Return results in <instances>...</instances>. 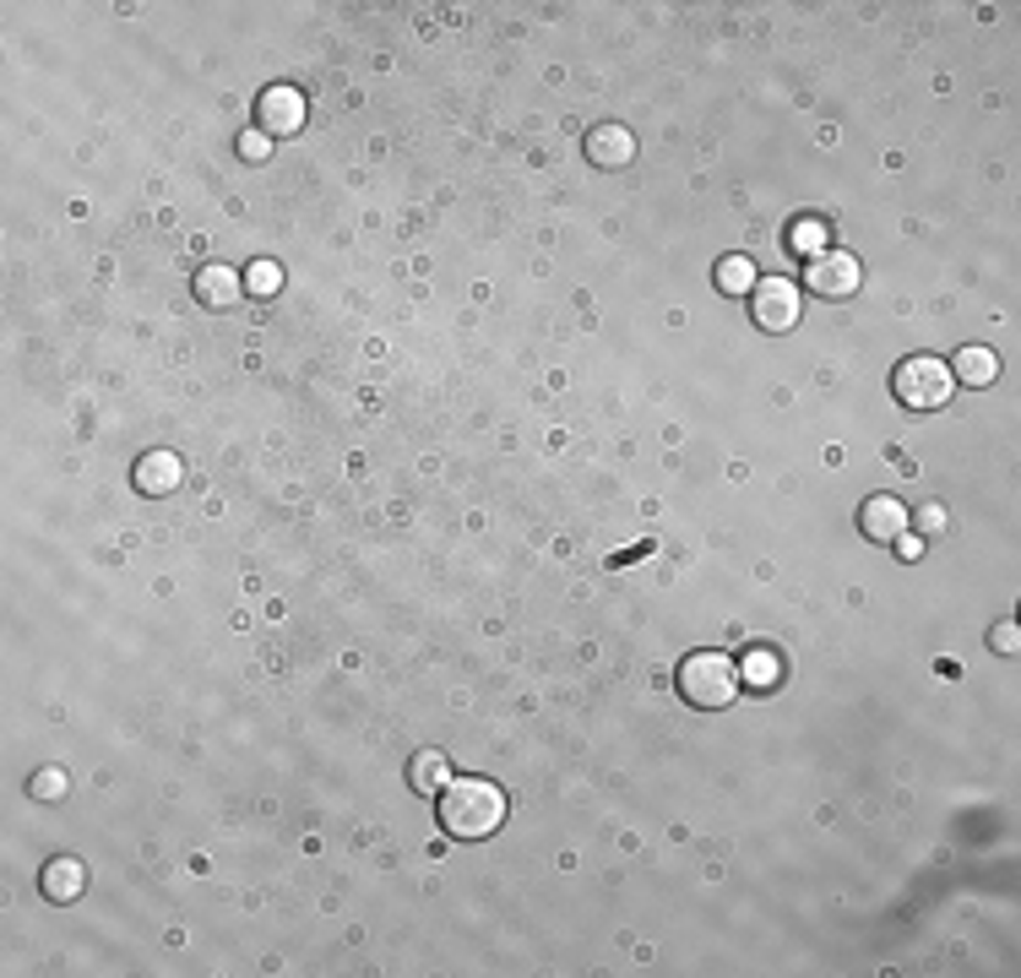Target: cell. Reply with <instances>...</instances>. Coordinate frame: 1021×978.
I'll list each match as a JSON object with an SVG mask.
<instances>
[{
  "instance_id": "3957f363",
  "label": "cell",
  "mask_w": 1021,
  "mask_h": 978,
  "mask_svg": "<svg viewBox=\"0 0 1021 978\" xmlns=\"http://www.w3.org/2000/svg\"><path fill=\"white\" fill-rule=\"evenodd\" d=\"M892 391H896V402H907L918 413L946 408V397H951V365L935 359V354H913V359H902V370L892 376Z\"/></svg>"
},
{
  "instance_id": "ba28073f",
  "label": "cell",
  "mask_w": 1021,
  "mask_h": 978,
  "mask_svg": "<svg viewBox=\"0 0 1021 978\" xmlns=\"http://www.w3.org/2000/svg\"><path fill=\"white\" fill-rule=\"evenodd\" d=\"M175 484H180V456L152 452V456L136 462V490H141V495H169Z\"/></svg>"
},
{
  "instance_id": "6da1fadb",
  "label": "cell",
  "mask_w": 1021,
  "mask_h": 978,
  "mask_svg": "<svg viewBox=\"0 0 1021 978\" xmlns=\"http://www.w3.org/2000/svg\"><path fill=\"white\" fill-rule=\"evenodd\" d=\"M506 821V793L490 778H456L441 788V827L462 843H478V838H495Z\"/></svg>"
},
{
  "instance_id": "8fae6325",
  "label": "cell",
  "mask_w": 1021,
  "mask_h": 978,
  "mask_svg": "<svg viewBox=\"0 0 1021 978\" xmlns=\"http://www.w3.org/2000/svg\"><path fill=\"white\" fill-rule=\"evenodd\" d=\"M82 886H87V875H82V864H76V859H55V864L44 870V892H50L55 903L82 897Z\"/></svg>"
},
{
  "instance_id": "9c48e42d",
  "label": "cell",
  "mask_w": 1021,
  "mask_h": 978,
  "mask_svg": "<svg viewBox=\"0 0 1021 978\" xmlns=\"http://www.w3.org/2000/svg\"><path fill=\"white\" fill-rule=\"evenodd\" d=\"M587 153H592V164H609V169H620V164H631V158H636L631 130H620V126H598L592 136H587Z\"/></svg>"
},
{
  "instance_id": "52a82bcc",
  "label": "cell",
  "mask_w": 1021,
  "mask_h": 978,
  "mask_svg": "<svg viewBox=\"0 0 1021 978\" xmlns=\"http://www.w3.org/2000/svg\"><path fill=\"white\" fill-rule=\"evenodd\" d=\"M299 120H305V98H299L294 87H272V93H261V126L266 130L288 136V130H299Z\"/></svg>"
},
{
  "instance_id": "277c9868",
  "label": "cell",
  "mask_w": 1021,
  "mask_h": 978,
  "mask_svg": "<svg viewBox=\"0 0 1021 978\" xmlns=\"http://www.w3.org/2000/svg\"><path fill=\"white\" fill-rule=\"evenodd\" d=\"M810 288L821 294V299H848L853 288H859V261L848 256V251H821V256H810Z\"/></svg>"
},
{
  "instance_id": "5bb4252c",
  "label": "cell",
  "mask_w": 1021,
  "mask_h": 978,
  "mask_svg": "<svg viewBox=\"0 0 1021 978\" xmlns=\"http://www.w3.org/2000/svg\"><path fill=\"white\" fill-rule=\"evenodd\" d=\"M413 788H424V793H435V788H446V756L441 750H424L419 761H413Z\"/></svg>"
},
{
  "instance_id": "ac0fdd59",
  "label": "cell",
  "mask_w": 1021,
  "mask_h": 978,
  "mask_svg": "<svg viewBox=\"0 0 1021 978\" xmlns=\"http://www.w3.org/2000/svg\"><path fill=\"white\" fill-rule=\"evenodd\" d=\"M61 788H65L61 772H44V778H39V793H44V799H61Z\"/></svg>"
},
{
  "instance_id": "9a60e30c",
  "label": "cell",
  "mask_w": 1021,
  "mask_h": 978,
  "mask_svg": "<svg viewBox=\"0 0 1021 978\" xmlns=\"http://www.w3.org/2000/svg\"><path fill=\"white\" fill-rule=\"evenodd\" d=\"M793 251H799V256H821V251H827V223H815V218L793 223Z\"/></svg>"
},
{
  "instance_id": "7c38bea8",
  "label": "cell",
  "mask_w": 1021,
  "mask_h": 978,
  "mask_svg": "<svg viewBox=\"0 0 1021 978\" xmlns=\"http://www.w3.org/2000/svg\"><path fill=\"white\" fill-rule=\"evenodd\" d=\"M196 294H201L207 305H234V299H240V277H234L229 266H207V272L196 277Z\"/></svg>"
},
{
  "instance_id": "5b68a950",
  "label": "cell",
  "mask_w": 1021,
  "mask_h": 978,
  "mask_svg": "<svg viewBox=\"0 0 1021 978\" xmlns=\"http://www.w3.org/2000/svg\"><path fill=\"white\" fill-rule=\"evenodd\" d=\"M750 294H756V322H761L766 332H788V326L799 322V294H793V283L771 277V283H756Z\"/></svg>"
},
{
  "instance_id": "8992f818",
  "label": "cell",
  "mask_w": 1021,
  "mask_h": 978,
  "mask_svg": "<svg viewBox=\"0 0 1021 978\" xmlns=\"http://www.w3.org/2000/svg\"><path fill=\"white\" fill-rule=\"evenodd\" d=\"M859 527H864L875 544H896V538L907 533V506H902V501H892V495H875V501H864Z\"/></svg>"
},
{
  "instance_id": "4fadbf2b",
  "label": "cell",
  "mask_w": 1021,
  "mask_h": 978,
  "mask_svg": "<svg viewBox=\"0 0 1021 978\" xmlns=\"http://www.w3.org/2000/svg\"><path fill=\"white\" fill-rule=\"evenodd\" d=\"M761 277H756V261L750 256H723L717 261V288L723 294H750Z\"/></svg>"
},
{
  "instance_id": "e0dca14e",
  "label": "cell",
  "mask_w": 1021,
  "mask_h": 978,
  "mask_svg": "<svg viewBox=\"0 0 1021 978\" xmlns=\"http://www.w3.org/2000/svg\"><path fill=\"white\" fill-rule=\"evenodd\" d=\"M251 272H255L251 283L261 288V294H272V288H277V266H272V261H261V266H251Z\"/></svg>"
},
{
  "instance_id": "2e32d148",
  "label": "cell",
  "mask_w": 1021,
  "mask_h": 978,
  "mask_svg": "<svg viewBox=\"0 0 1021 978\" xmlns=\"http://www.w3.org/2000/svg\"><path fill=\"white\" fill-rule=\"evenodd\" d=\"M739 680H750V685L777 680V658H771V652H750V658H745V669H739Z\"/></svg>"
},
{
  "instance_id": "30bf717a",
  "label": "cell",
  "mask_w": 1021,
  "mask_h": 978,
  "mask_svg": "<svg viewBox=\"0 0 1021 978\" xmlns=\"http://www.w3.org/2000/svg\"><path fill=\"white\" fill-rule=\"evenodd\" d=\"M1000 376V359L989 348H961L951 359V381H967V387H989Z\"/></svg>"
},
{
  "instance_id": "7a4b0ae2",
  "label": "cell",
  "mask_w": 1021,
  "mask_h": 978,
  "mask_svg": "<svg viewBox=\"0 0 1021 978\" xmlns=\"http://www.w3.org/2000/svg\"><path fill=\"white\" fill-rule=\"evenodd\" d=\"M680 696L702 713H717L739 696V663L728 652H691L680 669Z\"/></svg>"
}]
</instances>
